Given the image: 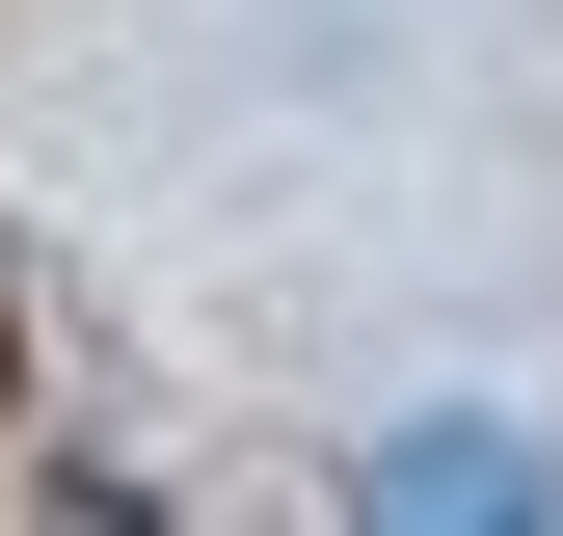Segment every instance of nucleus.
<instances>
[{
	"mask_svg": "<svg viewBox=\"0 0 563 536\" xmlns=\"http://www.w3.org/2000/svg\"><path fill=\"white\" fill-rule=\"evenodd\" d=\"M0 429H27V295H0Z\"/></svg>",
	"mask_w": 563,
	"mask_h": 536,
	"instance_id": "1",
	"label": "nucleus"
}]
</instances>
